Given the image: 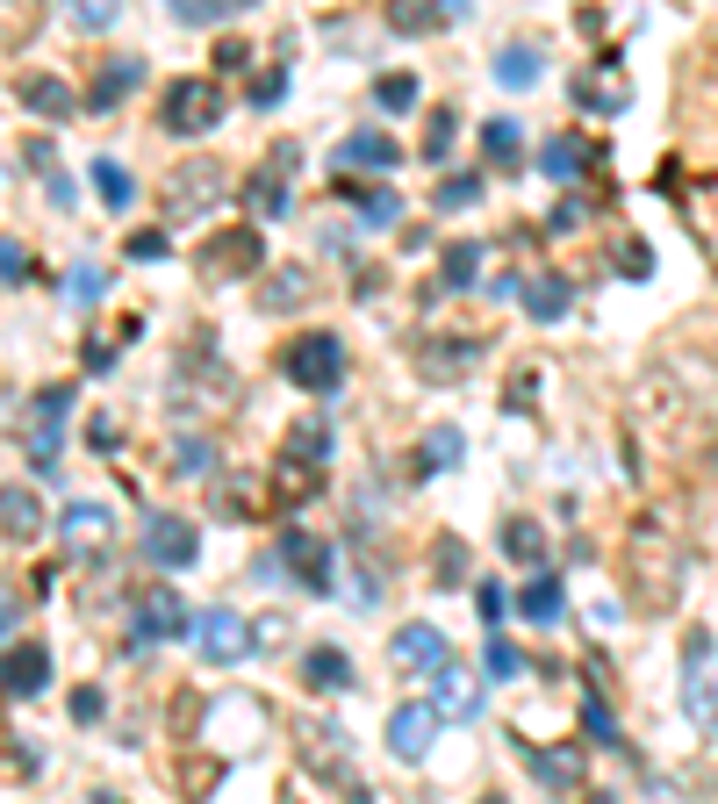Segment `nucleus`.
<instances>
[{"label":"nucleus","mask_w":718,"mask_h":804,"mask_svg":"<svg viewBox=\"0 0 718 804\" xmlns=\"http://www.w3.org/2000/svg\"><path fill=\"white\" fill-rule=\"evenodd\" d=\"M273 553H281V568H295V582L310 589V597H331V546L316 539V532H302V525H287Z\"/></svg>","instance_id":"nucleus-9"},{"label":"nucleus","mask_w":718,"mask_h":804,"mask_svg":"<svg viewBox=\"0 0 718 804\" xmlns=\"http://www.w3.org/2000/svg\"><path fill=\"white\" fill-rule=\"evenodd\" d=\"M302 295H310V266H273L266 281H259V302H266V309H302Z\"/></svg>","instance_id":"nucleus-25"},{"label":"nucleus","mask_w":718,"mask_h":804,"mask_svg":"<svg viewBox=\"0 0 718 804\" xmlns=\"http://www.w3.org/2000/svg\"><path fill=\"white\" fill-rule=\"evenodd\" d=\"M281 94H287V72H266V80H252V109H273Z\"/></svg>","instance_id":"nucleus-53"},{"label":"nucleus","mask_w":718,"mask_h":804,"mask_svg":"<svg viewBox=\"0 0 718 804\" xmlns=\"http://www.w3.org/2000/svg\"><path fill=\"white\" fill-rule=\"evenodd\" d=\"M0 273H8V287L29 281V259H22V245H14V237H0Z\"/></svg>","instance_id":"nucleus-50"},{"label":"nucleus","mask_w":718,"mask_h":804,"mask_svg":"<svg viewBox=\"0 0 718 804\" xmlns=\"http://www.w3.org/2000/svg\"><path fill=\"white\" fill-rule=\"evenodd\" d=\"M374 109L381 115H409L417 109V80H409V72H388V80L374 86Z\"/></svg>","instance_id":"nucleus-39"},{"label":"nucleus","mask_w":718,"mask_h":804,"mask_svg":"<svg viewBox=\"0 0 718 804\" xmlns=\"http://www.w3.org/2000/svg\"><path fill=\"white\" fill-rule=\"evenodd\" d=\"M482 669H488V682H510V675H525V654H517L510 640H496V632H488V647H482Z\"/></svg>","instance_id":"nucleus-41"},{"label":"nucleus","mask_w":718,"mask_h":804,"mask_svg":"<svg viewBox=\"0 0 718 804\" xmlns=\"http://www.w3.org/2000/svg\"><path fill=\"white\" fill-rule=\"evenodd\" d=\"M432 574H438L432 589H461V582H467V539H453V532L438 539V546H432Z\"/></svg>","instance_id":"nucleus-33"},{"label":"nucleus","mask_w":718,"mask_h":804,"mask_svg":"<svg viewBox=\"0 0 718 804\" xmlns=\"http://www.w3.org/2000/svg\"><path fill=\"white\" fill-rule=\"evenodd\" d=\"M503 553H510V560H546V532L532 518H510V525H503Z\"/></svg>","instance_id":"nucleus-37"},{"label":"nucleus","mask_w":718,"mask_h":804,"mask_svg":"<svg viewBox=\"0 0 718 804\" xmlns=\"http://www.w3.org/2000/svg\"><path fill=\"white\" fill-rule=\"evenodd\" d=\"M610 266H618L625 281H647V273H654V252L639 245V237H618V245H610Z\"/></svg>","instance_id":"nucleus-42"},{"label":"nucleus","mask_w":718,"mask_h":804,"mask_svg":"<svg viewBox=\"0 0 718 804\" xmlns=\"http://www.w3.org/2000/svg\"><path fill=\"white\" fill-rule=\"evenodd\" d=\"M461 452H467L461 424H438V431L424 438V467H432V475H446V467H461Z\"/></svg>","instance_id":"nucleus-35"},{"label":"nucleus","mask_w":718,"mask_h":804,"mask_svg":"<svg viewBox=\"0 0 718 804\" xmlns=\"http://www.w3.org/2000/svg\"><path fill=\"white\" fill-rule=\"evenodd\" d=\"M432 711L438 719H475V682H467V669L446 661V669L432 675Z\"/></svg>","instance_id":"nucleus-23"},{"label":"nucleus","mask_w":718,"mask_h":804,"mask_svg":"<svg viewBox=\"0 0 718 804\" xmlns=\"http://www.w3.org/2000/svg\"><path fill=\"white\" fill-rule=\"evenodd\" d=\"M395 661H403V669H446V632H438V625H403V632H395Z\"/></svg>","instance_id":"nucleus-18"},{"label":"nucleus","mask_w":718,"mask_h":804,"mask_svg":"<svg viewBox=\"0 0 718 804\" xmlns=\"http://www.w3.org/2000/svg\"><path fill=\"white\" fill-rule=\"evenodd\" d=\"M136 80H144V65H136V58H109V65H101V80L87 86V109H94V115H101V109H115V101L130 94Z\"/></svg>","instance_id":"nucleus-24"},{"label":"nucleus","mask_w":718,"mask_h":804,"mask_svg":"<svg viewBox=\"0 0 718 804\" xmlns=\"http://www.w3.org/2000/svg\"><path fill=\"white\" fill-rule=\"evenodd\" d=\"M295 165H302L295 144H273V173L252 180V187H244V202H252L259 216H281V208H287V180H281V173H295Z\"/></svg>","instance_id":"nucleus-16"},{"label":"nucleus","mask_w":718,"mask_h":804,"mask_svg":"<svg viewBox=\"0 0 718 804\" xmlns=\"http://www.w3.org/2000/svg\"><path fill=\"white\" fill-rule=\"evenodd\" d=\"M259 259H266V237L259 231H216V237H202V281H244V273H259Z\"/></svg>","instance_id":"nucleus-5"},{"label":"nucleus","mask_w":718,"mask_h":804,"mask_svg":"<svg viewBox=\"0 0 718 804\" xmlns=\"http://www.w3.org/2000/svg\"><path fill=\"white\" fill-rule=\"evenodd\" d=\"M568 302H575V287L560 281V273H539V281H525V309L539 316V324H554V316H568Z\"/></svg>","instance_id":"nucleus-27"},{"label":"nucleus","mask_w":718,"mask_h":804,"mask_svg":"<svg viewBox=\"0 0 718 804\" xmlns=\"http://www.w3.org/2000/svg\"><path fill=\"white\" fill-rule=\"evenodd\" d=\"M589 165H604V151L583 144L575 130H560V136H546V144H539V173L546 180H583Z\"/></svg>","instance_id":"nucleus-13"},{"label":"nucleus","mask_w":718,"mask_h":804,"mask_svg":"<svg viewBox=\"0 0 718 804\" xmlns=\"http://www.w3.org/2000/svg\"><path fill=\"white\" fill-rule=\"evenodd\" d=\"M583 733H589V740H604V747H618V719H610L604 696H589V704H583Z\"/></svg>","instance_id":"nucleus-45"},{"label":"nucleus","mask_w":718,"mask_h":804,"mask_svg":"<svg viewBox=\"0 0 718 804\" xmlns=\"http://www.w3.org/2000/svg\"><path fill=\"white\" fill-rule=\"evenodd\" d=\"M482 804H503V797H482Z\"/></svg>","instance_id":"nucleus-59"},{"label":"nucleus","mask_w":718,"mask_h":804,"mask_svg":"<svg viewBox=\"0 0 718 804\" xmlns=\"http://www.w3.org/2000/svg\"><path fill=\"white\" fill-rule=\"evenodd\" d=\"M101 711H109V704H101V690H72V719H80V725H94Z\"/></svg>","instance_id":"nucleus-54"},{"label":"nucleus","mask_w":718,"mask_h":804,"mask_svg":"<svg viewBox=\"0 0 718 804\" xmlns=\"http://www.w3.org/2000/svg\"><path fill=\"white\" fill-rule=\"evenodd\" d=\"M43 682H51V654H43V640H14L8 647V696H37Z\"/></svg>","instance_id":"nucleus-17"},{"label":"nucleus","mask_w":718,"mask_h":804,"mask_svg":"<svg viewBox=\"0 0 718 804\" xmlns=\"http://www.w3.org/2000/svg\"><path fill=\"white\" fill-rule=\"evenodd\" d=\"M446 14H461V0H453V8H424V0H395V8H388V29H403V37H424V29H438Z\"/></svg>","instance_id":"nucleus-32"},{"label":"nucleus","mask_w":718,"mask_h":804,"mask_svg":"<svg viewBox=\"0 0 718 804\" xmlns=\"http://www.w3.org/2000/svg\"><path fill=\"white\" fill-rule=\"evenodd\" d=\"M324 481V467H295V460H281V475H273V510H287V503H302V496Z\"/></svg>","instance_id":"nucleus-34"},{"label":"nucleus","mask_w":718,"mask_h":804,"mask_svg":"<svg viewBox=\"0 0 718 804\" xmlns=\"http://www.w3.org/2000/svg\"><path fill=\"white\" fill-rule=\"evenodd\" d=\"M532 396H539V374H532V367H517V374H510V388H503V409H517V417H525Z\"/></svg>","instance_id":"nucleus-48"},{"label":"nucleus","mask_w":718,"mask_h":804,"mask_svg":"<svg viewBox=\"0 0 718 804\" xmlns=\"http://www.w3.org/2000/svg\"><path fill=\"white\" fill-rule=\"evenodd\" d=\"M517 151H525L517 115H488V123H482V159H488V165H517Z\"/></svg>","instance_id":"nucleus-28"},{"label":"nucleus","mask_w":718,"mask_h":804,"mask_svg":"<svg viewBox=\"0 0 718 804\" xmlns=\"http://www.w3.org/2000/svg\"><path fill=\"white\" fill-rule=\"evenodd\" d=\"M690 216H697V237H705V252L718 259V180H705V187L690 194Z\"/></svg>","instance_id":"nucleus-40"},{"label":"nucleus","mask_w":718,"mask_h":804,"mask_svg":"<svg viewBox=\"0 0 718 804\" xmlns=\"http://www.w3.org/2000/svg\"><path fill=\"white\" fill-rule=\"evenodd\" d=\"M532 776H539L546 791H583L589 762H583V747H539L532 754Z\"/></svg>","instance_id":"nucleus-20"},{"label":"nucleus","mask_w":718,"mask_h":804,"mask_svg":"<svg viewBox=\"0 0 718 804\" xmlns=\"http://www.w3.org/2000/svg\"><path fill=\"white\" fill-rule=\"evenodd\" d=\"M482 202V180L475 173H453L446 187H438V208H475Z\"/></svg>","instance_id":"nucleus-47"},{"label":"nucleus","mask_w":718,"mask_h":804,"mask_svg":"<svg viewBox=\"0 0 718 804\" xmlns=\"http://www.w3.org/2000/svg\"><path fill=\"white\" fill-rule=\"evenodd\" d=\"M625 431H633V475H647V460L682 467V475H697V467L711 460V424H705V409L682 403L668 374H647V381L633 388Z\"/></svg>","instance_id":"nucleus-1"},{"label":"nucleus","mask_w":718,"mask_h":804,"mask_svg":"<svg viewBox=\"0 0 718 804\" xmlns=\"http://www.w3.org/2000/svg\"><path fill=\"white\" fill-rule=\"evenodd\" d=\"M65 287H72V302H94V287H101V273H94V266H72V281H65Z\"/></svg>","instance_id":"nucleus-56"},{"label":"nucleus","mask_w":718,"mask_h":804,"mask_svg":"<svg viewBox=\"0 0 718 804\" xmlns=\"http://www.w3.org/2000/svg\"><path fill=\"white\" fill-rule=\"evenodd\" d=\"M338 194H345V202H360V216H366V223H381V231L403 216V202H395L388 187H360V180H338Z\"/></svg>","instance_id":"nucleus-31"},{"label":"nucleus","mask_w":718,"mask_h":804,"mask_svg":"<svg viewBox=\"0 0 718 804\" xmlns=\"http://www.w3.org/2000/svg\"><path fill=\"white\" fill-rule=\"evenodd\" d=\"M446 151H453V115H432V130H424V159H446Z\"/></svg>","instance_id":"nucleus-49"},{"label":"nucleus","mask_w":718,"mask_h":804,"mask_svg":"<svg viewBox=\"0 0 718 804\" xmlns=\"http://www.w3.org/2000/svg\"><path fill=\"white\" fill-rule=\"evenodd\" d=\"M281 374L302 388V396H338V381H345V345L331 338V330L295 338V345L281 353Z\"/></svg>","instance_id":"nucleus-3"},{"label":"nucleus","mask_w":718,"mask_h":804,"mask_svg":"<svg viewBox=\"0 0 718 804\" xmlns=\"http://www.w3.org/2000/svg\"><path fill=\"white\" fill-rule=\"evenodd\" d=\"M194 647H202L209 661H237L244 647H252V632L237 625V611L231 603H209V611H194V632H188Z\"/></svg>","instance_id":"nucleus-10"},{"label":"nucleus","mask_w":718,"mask_h":804,"mask_svg":"<svg viewBox=\"0 0 718 804\" xmlns=\"http://www.w3.org/2000/svg\"><path fill=\"white\" fill-rule=\"evenodd\" d=\"M338 165L345 173H353V165H374V173H395V165H403V144H395L388 130H353L338 144Z\"/></svg>","instance_id":"nucleus-14"},{"label":"nucleus","mask_w":718,"mask_h":804,"mask_svg":"<svg viewBox=\"0 0 718 804\" xmlns=\"http://www.w3.org/2000/svg\"><path fill=\"white\" fill-rule=\"evenodd\" d=\"M682 696H690V719L705 725H718V675H711V632H690L682 640Z\"/></svg>","instance_id":"nucleus-8"},{"label":"nucleus","mask_w":718,"mask_h":804,"mask_svg":"<svg viewBox=\"0 0 718 804\" xmlns=\"http://www.w3.org/2000/svg\"><path fill=\"white\" fill-rule=\"evenodd\" d=\"M223 194H231V180H223V165H173V173H165V216H194V208H216Z\"/></svg>","instance_id":"nucleus-6"},{"label":"nucleus","mask_w":718,"mask_h":804,"mask_svg":"<svg viewBox=\"0 0 718 804\" xmlns=\"http://www.w3.org/2000/svg\"><path fill=\"white\" fill-rule=\"evenodd\" d=\"M94 194H101L109 208H130V202H136V180L122 173L115 159H94Z\"/></svg>","instance_id":"nucleus-36"},{"label":"nucleus","mask_w":718,"mask_h":804,"mask_svg":"<svg viewBox=\"0 0 718 804\" xmlns=\"http://www.w3.org/2000/svg\"><path fill=\"white\" fill-rule=\"evenodd\" d=\"M130 259H165V237H159V231H144V237H130Z\"/></svg>","instance_id":"nucleus-58"},{"label":"nucleus","mask_w":718,"mask_h":804,"mask_svg":"<svg viewBox=\"0 0 718 804\" xmlns=\"http://www.w3.org/2000/svg\"><path fill=\"white\" fill-rule=\"evenodd\" d=\"M475 611H482V625H496V618L510 611V597H503L496 582H482V589H475Z\"/></svg>","instance_id":"nucleus-51"},{"label":"nucleus","mask_w":718,"mask_h":804,"mask_svg":"<svg viewBox=\"0 0 718 804\" xmlns=\"http://www.w3.org/2000/svg\"><path fill=\"white\" fill-rule=\"evenodd\" d=\"M475 353H482L475 338H446V345H424L417 374H424V381H461V374L475 367Z\"/></svg>","instance_id":"nucleus-22"},{"label":"nucleus","mask_w":718,"mask_h":804,"mask_svg":"<svg viewBox=\"0 0 718 804\" xmlns=\"http://www.w3.org/2000/svg\"><path fill=\"white\" fill-rule=\"evenodd\" d=\"M281 460H295V467H324L331 460V417H324V409H310V417L287 431V452H281Z\"/></svg>","instance_id":"nucleus-21"},{"label":"nucleus","mask_w":718,"mask_h":804,"mask_svg":"<svg viewBox=\"0 0 718 804\" xmlns=\"http://www.w3.org/2000/svg\"><path fill=\"white\" fill-rule=\"evenodd\" d=\"M496 80L503 86H532L539 80V51H532V43H510V51L496 58Z\"/></svg>","instance_id":"nucleus-38"},{"label":"nucleus","mask_w":718,"mask_h":804,"mask_svg":"<svg viewBox=\"0 0 718 804\" xmlns=\"http://www.w3.org/2000/svg\"><path fill=\"white\" fill-rule=\"evenodd\" d=\"M517 611H525L532 625H554V618L568 611V589H560V574H554V568H539L525 589H517Z\"/></svg>","instance_id":"nucleus-19"},{"label":"nucleus","mask_w":718,"mask_h":804,"mask_svg":"<svg viewBox=\"0 0 718 804\" xmlns=\"http://www.w3.org/2000/svg\"><path fill=\"white\" fill-rule=\"evenodd\" d=\"M302 675H310L316 690H353V654H345V647H310Z\"/></svg>","instance_id":"nucleus-26"},{"label":"nucleus","mask_w":718,"mask_h":804,"mask_svg":"<svg viewBox=\"0 0 718 804\" xmlns=\"http://www.w3.org/2000/svg\"><path fill=\"white\" fill-rule=\"evenodd\" d=\"M94 525H101V503H72V510H65V532H80V539H87Z\"/></svg>","instance_id":"nucleus-55"},{"label":"nucleus","mask_w":718,"mask_h":804,"mask_svg":"<svg viewBox=\"0 0 718 804\" xmlns=\"http://www.w3.org/2000/svg\"><path fill=\"white\" fill-rule=\"evenodd\" d=\"M0 510H8V539H14V546L43 532V510H37V496H29L22 481H8V496H0Z\"/></svg>","instance_id":"nucleus-30"},{"label":"nucleus","mask_w":718,"mask_h":804,"mask_svg":"<svg viewBox=\"0 0 718 804\" xmlns=\"http://www.w3.org/2000/svg\"><path fill=\"white\" fill-rule=\"evenodd\" d=\"M180 632H194V611L159 582V589L144 597V611H136V647H151V640H180Z\"/></svg>","instance_id":"nucleus-11"},{"label":"nucleus","mask_w":718,"mask_h":804,"mask_svg":"<svg viewBox=\"0 0 718 804\" xmlns=\"http://www.w3.org/2000/svg\"><path fill=\"white\" fill-rule=\"evenodd\" d=\"M432 740H438V711H432V704H403V711L388 719L395 762H424V754H432Z\"/></svg>","instance_id":"nucleus-12"},{"label":"nucleus","mask_w":718,"mask_h":804,"mask_svg":"<svg viewBox=\"0 0 718 804\" xmlns=\"http://www.w3.org/2000/svg\"><path fill=\"white\" fill-rule=\"evenodd\" d=\"M625 582H633V611H668L682 597V532L661 510H639L625 525Z\"/></svg>","instance_id":"nucleus-2"},{"label":"nucleus","mask_w":718,"mask_h":804,"mask_svg":"<svg viewBox=\"0 0 718 804\" xmlns=\"http://www.w3.org/2000/svg\"><path fill=\"white\" fill-rule=\"evenodd\" d=\"M216 65H223V72H244V65H252V51L231 37V43H216Z\"/></svg>","instance_id":"nucleus-57"},{"label":"nucleus","mask_w":718,"mask_h":804,"mask_svg":"<svg viewBox=\"0 0 718 804\" xmlns=\"http://www.w3.org/2000/svg\"><path fill=\"white\" fill-rule=\"evenodd\" d=\"M159 123L173 136H202L223 123V86L216 80H165L159 94Z\"/></svg>","instance_id":"nucleus-4"},{"label":"nucleus","mask_w":718,"mask_h":804,"mask_svg":"<svg viewBox=\"0 0 718 804\" xmlns=\"http://www.w3.org/2000/svg\"><path fill=\"white\" fill-rule=\"evenodd\" d=\"M173 460H180V475H209V467H216V446H209V438H180Z\"/></svg>","instance_id":"nucleus-46"},{"label":"nucleus","mask_w":718,"mask_h":804,"mask_svg":"<svg viewBox=\"0 0 718 804\" xmlns=\"http://www.w3.org/2000/svg\"><path fill=\"white\" fill-rule=\"evenodd\" d=\"M22 109H37V115H51V123H65V115L80 109V94H72L65 80H29V86H22Z\"/></svg>","instance_id":"nucleus-29"},{"label":"nucleus","mask_w":718,"mask_h":804,"mask_svg":"<svg viewBox=\"0 0 718 804\" xmlns=\"http://www.w3.org/2000/svg\"><path fill=\"white\" fill-rule=\"evenodd\" d=\"M583 216H589V202H583V194H568V202H560L554 216H546V231H575Z\"/></svg>","instance_id":"nucleus-52"},{"label":"nucleus","mask_w":718,"mask_h":804,"mask_svg":"<svg viewBox=\"0 0 718 804\" xmlns=\"http://www.w3.org/2000/svg\"><path fill=\"white\" fill-rule=\"evenodd\" d=\"M237 8H244V0H173V14H180L188 29H202V22H223V14H237Z\"/></svg>","instance_id":"nucleus-43"},{"label":"nucleus","mask_w":718,"mask_h":804,"mask_svg":"<svg viewBox=\"0 0 718 804\" xmlns=\"http://www.w3.org/2000/svg\"><path fill=\"white\" fill-rule=\"evenodd\" d=\"M65 409H72V388L58 381V388H43V396H37V424H43V431H65Z\"/></svg>","instance_id":"nucleus-44"},{"label":"nucleus","mask_w":718,"mask_h":804,"mask_svg":"<svg viewBox=\"0 0 718 804\" xmlns=\"http://www.w3.org/2000/svg\"><path fill=\"white\" fill-rule=\"evenodd\" d=\"M482 259H488L482 237H461V245H446V259H438V295H467V287L482 281Z\"/></svg>","instance_id":"nucleus-15"},{"label":"nucleus","mask_w":718,"mask_h":804,"mask_svg":"<svg viewBox=\"0 0 718 804\" xmlns=\"http://www.w3.org/2000/svg\"><path fill=\"white\" fill-rule=\"evenodd\" d=\"M144 560L151 568H194L202 560V532L188 518H173V510H151L144 518Z\"/></svg>","instance_id":"nucleus-7"}]
</instances>
